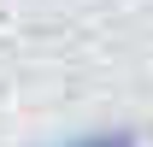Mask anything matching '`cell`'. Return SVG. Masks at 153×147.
Listing matches in <instances>:
<instances>
[{
    "instance_id": "obj_1",
    "label": "cell",
    "mask_w": 153,
    "mask_h": 147,
    "mask_svg": "<svg viewBox=\"0 0 153 147\" xmlns=\"http://www.w3.org/2000/svg\"><path fill=\"white\" fill-rule=\"evenodd\" d=\"M59 147H141V135H135V129H88V135L59 141Z\"/></svg>"
}]
</instances>
